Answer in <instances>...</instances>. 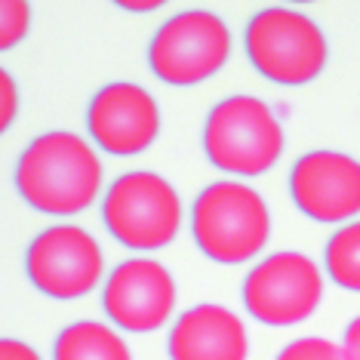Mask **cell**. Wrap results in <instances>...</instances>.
Returning <instances> with one entry per match:
<instances>
[{"instance_id": "5", "label": "cell", "mask_w": 360, "mask_h": 360, "mask_svg": "<svg viewBox=\"0 0 360 360\" xmlns=\"http://www.w3.org/2000/svg\"><path fill=\"white\" fill-rule=\"evenodd\" d=\"M182 198L169 179L151 169H129L105 188L102 225L129 252H158L179 237Z\"/></svg>"}, {"instance_id": "13", "label": "cell", "mask_w": 360, "mask_h": 360, "mask_svg": "<svg viewBox=\"0 0 360 360\" xmlns=\"http://www.w3.org/2000/svg\"><path fill=\"white\" fill-rule=\"evenodd\" d=\"M53 360H133V351L114 326L99 321H75L56 335Z\"/></svg>"}, {"instance_id": "7", "label": "cell", "mask_w": 360, "mask_h": 360, "mask_svg": "<svg viewBox=\"0 0 360 360\" xmlns=\"http://www.w3.org/2000/svg\"><path fill=\"white\" fill-rule=\"evenodd\" d=\"M323 268L308 252L281 250L259 259L247 271L240 302L252 321L286 330L314 317L323 302Z\"/></svg>"}, {"instance_id": "1", "label": "cell", "mask_w": 360, "mask_h": 360, "mask_svg": "<svg viewBox=\"0 0 360 360\" xmlns=\"http://www.w3.org/2000/svg\"><path fill=\"white\" fill-rule=\"evenodd\" d=\"M105 167L96 145L71 129H46L19 154L13 185L22 203L44 216H77L102 194Z\"/></svg>"}, {"instance_id": "9", "label": "cell", "mask_w": 360, "mask_h": 360, "mask_svg": "<svg viewBox=\"0 0 360 360\" xmlns=\"http://www.w3.org/2000/svg\"><path fill=\"white\" fill-rule=\"evenodd\" d=\"M179 302L176 277L163 262L133 256L111 268L102 283V311L124 333H158Z\"/></svg>"}, {"instance_id": "15", "label": "cell", "mask_w": 360, "mask_h": 360, "mask_svg": "<svg viewBox=\"0 0 360 360\" xmlns=\"http://www.w3.org/2000/svg\"><path fill=\"white\" fill-rule=\"evenodd\" d=\"M274 360H348L345 348L323 335H302L277 351Z\"/></svg>"}, {"instance_id": "14", "label": "cell", "mask_w": 360, "mask_h": 360, "mask_svg": "<svg viewBox=\"0 0 360 360\" xmlns=\"http://www.w3.org/2000/svg\"><path fill=\"white\" fill-rule=\"evenodd\" d=\"M323 274L348 292H360V219L335 228L323 247Z\"/></svg>"}, {"instance_id": "3", "label": "cell", "mask_w": 360, "mask_h": 360, "mask_svg": "<svg viewBox=\"0 0 360 360\" xmlns=\"http://www.w3.org/2000/svg\"><path fill=\"white\" fill-rule=\"evenodd\" d=\"M203 154L219 173L256 179L281 160L286 133L265 99L250 93L228 96L212 105L203 124Z\"/></svg>"}, {"instance_id": "18", "label": "cell", "mask_w": 360, "mask_h": 360, "mask_svg": "<svg viewBox=\"0 0 360 360\" xmlns=\"http://www.w3.org/2000/svg\"><path fill=\"white\" fill-rule=\"evenodd\" d=\"M0 360H44V357H40V351H34L28 342L6 335V339H0Z\"/></svg>"}, {"instance_id": "20", "label": "cell", "mask_w": 360, "mask_h": 360, "mask_svg": "<svg viewBox=\"0 0 360 360\" xmlns=\"http://www.w3.org/2000/svg\"><path fill=\"white\" fill-rule=\"evenodd\" d=\"M120 10H129V13H154L158 10V6H163V0H142V4H139V0H120Z\"/></svg>"}, {"instance_id": "8", "label": "cell", "mask_w": 360, "mask_h": 360, "mask_svg": "<svg viewBox=\"0 0 360 360\" xmlns=\"http://www.w3.org/2000/svg\"><path fill=\"white\" fill-rule=\"evenodd\" d=\"M25 277L53 302H77L105 281V252L80 225L44 228L25 250Z\"/></svg>"}, {"instance_id": "10", "label": "cell", "mask_w": 360, "mask_h": 360, "mask_svg": "<svg viewBox=\"0 0 360 360\" xmlns=\"http://www.w3.org/2000/svg\"><path fill=\"white\" fill-rule=\"evenodd\" d=\"M160 105L133 80H111L99 86L86 105V133L102 154L136 158L160 136Z\"/></svg>"}, {"instance_id": "16", "label": "cell", "mask_w": 360, "mask_h": 360, "mask_svg": "<svg viewBox=\"0 0 360 360\" xmlns=\"http://www.w3.org/2000/svg\"><path fill=\"white\" fill-rule=\"evenodd\" d=\"M31 28V6L25 0H4L0 4V50H13L25 40Z\"/></svg>"}, {"instance_id": "11", "label": "cell", "mask_w": 360, "mask_h": 360, "mask_svg": "<svg viewBox=\"0 0 360 360\" xmlns=\"http://www.w3.org/2000/svg\"><path fill=\"white\" fill-rule=\"evenodd\" d=\"M290 200L302 216L321 225H348L360 219V160L345 151L317 148L292 163Z\"/></svg>"}, {"instance_id": "17", "label": "cell", "mask_w": 360, "mask_h": 360, "mask_svg": "<svg viewBox=\"0 0 360 360\" xmlns=\"http://www.w3.org/2000/svg\"><path fill=\"white\" fill-rule=\"evenodd\" d=\"M22 96H19V84H15V77L10 71H0V129H10L15 124V117H19V108H22Z\"/></svg>"}, {"instance_id": "2", "label": "cell", "mask_w": 360, "mask_h": 360, "mask_svg": "<svg viewBox=\"0 0 360 360\" xmlns=\"http://www.w3.org/2000/svg\"><path fill=\"white\" fill-rule=\"evenodd\" d=\"M191 240L210 262L240 265L265 252L271 240V210L252 185L216 179L191 203Z\"/></svg>"}, {"instance_id": "4", "label": "cell", "mask_w": 360, "mask_h": 360, "mask_svg": "<svg viewBox=\"0 0 360 360\" xmlns=\"http://www.w3.org/2000/svg\"><path fill=\"white\" fill-rule=\"evenodd\" d=\"M243 53L265 80L277 86H305L330 59L323 28L292 6H265L243 28Z\"/></svg>"}, {"instance_id": "6", "label": "cell", "mask_w": 360, "mask_h": 360, "mask_svg": "<svg viewBox=\"0 0 360 360\" xmlns=\"http://www.w3.org/2000/svg\"><path fill=\"white\" fill-rule=\"evenodd\" d=\"M234 50L231 28L212 10H182L154 31L148 68L167 86H198L216 77Z\"/></svg>"}, {"instance_id": "12", "label": "cell", "mask_w": 360, "mask_h": 360, "mask_svg": "<svg viewBox=\"0 0 360 360\" xmlns=\"http://www.w3.org/2000/svg\"><path fill=\"white\" fill-rule=\"evenodd\" d=\"M167 354L169 360H247V323L237 311L219 302L191 305L169 326Z\"/></svg>"}, {"instance_id": "19", "label": "cell", "mask_w": 360, "mask_h": 360, "mask_svg": "<svg viewBox=\"0 0 360 360\" xmlns=\"http://www.w3.org/2000/svg\"><path fill=\"white\" fill-rule=\"evenodd\" d=\"M342 348H345L348 360H360V314L345 326V333H342Z\"/></svg>"}]
</instances>
